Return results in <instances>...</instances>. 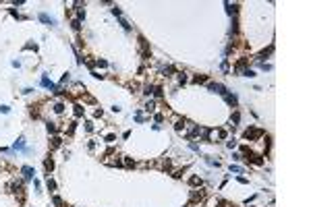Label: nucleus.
Wrapping results in <instances>:
<instances>
[{
    "mask_svg": "<svg viewBox=\"0 0 311 207\" xmlns=\"http://www.w3.org/2000/svg\"><path fill=\"white\" fill-rule=\"evenodd\" d=\"M261 135H263L261 128H247L243 137H245V139H257V137H261Z\"/></svg>",
    "mask_w": 311,
    "mask_h": 207,
    "instance_id": "f257e3e1",
    "label": "nucleus"
},
{
    "mask_svg": "<svg viewBox=\"0 0 311 207\" xmlns=\"http://www.w3.org/2000/svg\"><path fill=\"white\" fill-rule=\"evenodd\" d=\"M208 87H210L212 91H216V93H220V95H226V93H228V91H226V87H224V85H220V83H210Z\"/></svg>",
    "mask_w": 311,
    "mask_h": 207,
    "instance_id": "f03ea898",
    "label": "nucleus"
},
{
    "mask_svg": "<svg viewBox=\"0 0 311 207\" xmlns=\"http://www.w3.org/2000/svg\"><path fill=\"white\" fill-rule=\"evenodd\" d=\"M21 172H23V178H25V180H31V178H33V174H35L31 166H23V168H21Z\"/></svg>",
    "mask_w": 311,
    "mask_h": 207,
    "instance_id": "7ed1b4c3",
    "label": "nucleus"
},
{
    "mask_svg": "<svg viewBox=\"0 0 311 207\" xmlns=\"http://www.w3.org/2000/svg\"><path fill=\"white\" fill-rule=\"evenodd\" d=\"M40 21H42V23H48V25H52V27L56 25V19H52V17H48L46 13H40Z\"/></svg>",
    "mask_w": 311,
    "mask_h": 207,
    "instance_id": "20e7f679",
    "label": "nucleus"
},
{
    "mask_svg": "<svg viewBox=\"0 0 311 207\" xmlns=\"http://www.w3.org/2000/svg\"><path fill=\"white\" fill-rule=\"evenodd\" d=\"M42 85H44V87H48V89H52L54 93H56V89H58L56 85H54V83H52V81L48 79V77H42Z\"/></svg>",
    "mask_w": 311,
    "mask_h": 207,
    "instance_id": "39448f33",
    "label": "nucleus"
},
{
    "mask_svg": "<svg viewBox=\"0 0 311 207\" xmlns=\"http://www.w3.org/2000/svg\"><path fill=\"white\" fill-rule=\"evenodd\" d=\"M60 145H62V139H60L58 135H56V137H52V139H50V149H58Z\"/></svg>",
    "mask_w": 311,
    "mask_h": 207,
    "instance_id": "423d86ee",
    "label": "nucleus"
},
{
    "mask_svg": "<svg viewBox=\"0 0 311 207\" xmlns=\"http://www.w3.org/2000/svg\"><path fill=\"white\" fill-rule=\"evenodd\" d=\"M245 66H247V58H243V60H238V62H236V66H234V71L243 75V73H245Z\"/></svg>",
    "mask_w": 311,
    "mask_h": 207,
    "instance_id": "0eeeda50",
    "label": "nucleus"
},
{
    "mask_svg": "<svg viewBox=\"0 0 311 207\" xmlns=\"http://www.w3.org/2000/svg\"><path fill=\"white\" fill-rule=\"evenodd\" d=\"M13 149H25V139H23V137H19V139H17V143L13 145Z\"/></svg>",
    "mask_w": 311,
    "mask_h": 207,
    "instance_id": "6e6552de",
    "label": "nucleus"
},
{
    "mask_svg": "<svg viewBox=\"0 0 311 207\" xmlns=\"http://www.w3.org/2000/svg\"><path fill=\"white\" fill-rule=\"evenodd\" d=\"M272 50H274V46H270L268 50H263V52H259V56H257V60H263L265 56H270V54H272Z\"/></svg>",
    "mask_w": 311,
    "mask_h": 207,
    "instance_id": "1a4fd4ad",
    "label": "nucleus"
},
{
    "mask_svg": "<svg viewBox=\"0 0 311 207\" xmlns=\"http://www.w3.org/2000/svg\"><path fill=\"white\" fill-rule=\"evenodd\" d=\"M224 99H226V104H228V106H236V97H234V95H230V93H226V95H224Z\"/></svg>",
    "mask_w": 311,
    "mask_h": 207,
    "instance_id": "9d476101",
    "label": "nucleus"
},
{
    "mask_svg": "<svg viewBox=\"0 0 311 207\" xmlns=\"http://www.w3.org/2000/svg\"><path fill=\"white\" fill-rule=\"evenodd\" d=\"M199 133H201V128H199V126H193V131H191L189 135H187V137H189V139H195V137H197Z\"/></svg>",
    "mask_w": 311,
    "mask_h": 207,
    "instance_id": "9b49d317",
    "label": "nucleus"
},
{
    "mask_svg": "<svg viewBox=\"0 0 311 207\" xmlns=\"http://www.w3.org/2000/svg\"><path fill=\"white\" fill-rule=\"evenodd\" d=\"M174 128H176V131H183V128H185V118H179V120H176Z\"/></svg>",
    "mask_w": 311,
    "mask_h": 207,
    "instance_id": "f8f14e48",
    "label": "nucleus"
},
{
    "mask_svg": "<svg viewBox=\"0 0 311 207\" xmlns=\"http://www.w3.org/2000/svg\"><path fill=\"white\" fill-rule=\"evenodd\" d=\"M145 110H147V112H154V110H156V101H154V99H149V101L145 104Z\"/></svg>",
    "mask_w": 311,
    "mask_h": 207,
    "instance_id": "ddd939ff",
    "label": "nucleus"
},
{
    "mask_svg": "<svg viewBox=\"0 0 311 207\" xmlns=\"http://www.w3.org/2000/svg\"><path fill=\"white\" fill-rule=\"evenodd\" d=\"M172 71H174L172 66H166V68H162V75L164 77H172Z\"/></svg>",
    "mask_w": 311,
    "mask_h": 207,
    "instance_id": "4468645a",
    "label": "nucleus"
},
{
    "mask_svg": "<svg viewBox=\"0 0 311 207\" xmlns=\"http://www.w3.org/2000/svg\"><path fill=\"white\" fill-rule=\"evenodd\" d=\"M122 164H124L127 168H133V166H135V162H133L131 158H124V160H122Z\"/></svg>",
    "mask_w": 311,
    "mask_h": 207,
    "instance_id": "2eb2a0df",
    "label": "nucleus"
},
{
    "mask_svg": "<svg viewBox=\"0 0 311 207\" xmlns=\"http://www.w3.org/2000/svg\"><path fill=\"white\" fill-rule=\"evenodd\" d=\"M44 166H46V170L50 172V170H54V162H52V160H46V162H44Z\"/></svg>",
    "mask_w": 311,
    "mask_h": 207,
    "instance_id": "dca6fc26",
    "label": "nucleus"
},
{
    "mask_svg": "<svg viewBox=\"0 0 311 207\" xmlns=\"http://www.w3.org/2000/svg\"><path fill=\"white\" fill-rule=\"evenodd\" d=\"M71 25H73L75 31H79V27H81V21H79V19H73V21H71Z\"/></svg>",
    "mask_w": 311,
    "mask_h": 207,
    "instance_id": "f3484780",
    "label": "nucleus"
},
{
    "mask_svg": "<svg viewBox=\"0 0 311 207\" xmlns=\"http://www.w3.org/2000/svg\"><path fill=\"white\" fill-rule=\"evenodd\" d=\"M234 11H236V6H232L230 2H226V13H228V15H232Z\"/></svg>",
    "mask_w": 311,
    "mask_h": 207,
    "instance_id": "a211bd4d",
    "label": "nucleus"
},
{
    "mask_svg": "<svg viewBox=\"0 0 311 207\" xmlns=\"http://www.w3.org/2000/svg\"><path fill=\"white\" fill-rule=\"evenodd\" d=\"M62 110H64V104H54V112L56 114H60Z\"/></svg>",
    "mask_w": 311,
    "mask_h": 207,
    "instance_id": "6ab92c4d",
    "label": "nucleus"
},
{
    "mask_svg": "<svg viewBox=\"0 0 311 207\" xmlns=\"http://www.w3.org/2000/svg\"><path fill=\"white\" fill-rule=\"evenodd\" d=\"M46 128H48V133H56V124H54V122H48Z\"/></svg>",
    "mask_w": 311,
    "mask_h": 207,
    "instance_id": "aec40b11",
    "label": "nucleus"
},
{
    "mask_svg": "<svg viewBox=\"0 0 311 207\" xmlns=\"http://www.w3.org/2000/svg\"><path fill=\"white\" fill-rule=\"evenodd\" d=\"M203 197V193H197V191H193L191 193V201H195V199H201Z\"/></svg>",
    "mask_w": 311,
    "mask_h": 207,
    "instance_id": "412c9836",
    "label": "nucleus"
},
{
    "mask_svg": "<svg viewBox=\"0 0 311 207\" xmlns=\"http://www.w3.org/2000/svg\"><path fill=\"white\" fill-rule=\"evenodd\" d=\"M46 184H48L50 191H54V188H56V182H54V180H50V178H48V182H46Z\"/></svg>",
    "mask_w": 311,
    "mask_h": 207,
    "instance_id": "4be33fe9",
    "label": "nucleus"
},
{
    "mask_svg": "<svg viewBox=\"0 0 311 207\" xmlns=\"http://www.w3.org/2000/svg\"><path fill=\"white\" fill-rule=\"evenodd\" d=\"M81 114H83V108L77 104V106H75V116H81Z\"/></svg>",
    "mask_w": 311,
    "mask_h": 207,
    "instance_id": "5701e85b",
    "label": "nucleus"
},
{
    "mask_svg": "<svg viewBox=\"0 0 311 207\" xmlns=\"http://www.w3.org/2000/svg\"><path fill=\"white\" fill-rule=\"evenodd\" d=\"M238 118H241V114H238V112H234L232 118H230V122H234V124H236V122H238Z\"/></svg>",
    "mask_w": 311,
    "mask_h": 207,
    "instance_id": "b1692460",
    "label": "nucleus"
},
{
    "mask_svg": "<svg viewBox=\"0 0 311 207\" xmlns=\"http://www.w3.org/2000/svg\"><path fill=\"white\" fill-rule=\"evenodd\" d=\"M52 201H54V205H56V207H62V199H60V197H54Z\"/></svg>",
    "mask_w": 311,
    "mask_h": 207,
    "instance_id": "393cba45",
    "label": "nucleus"
},
{
    "mask_svg": "<svg viewBox=\"0 0 311 207\" xmlns=\"http://www.w3.org/2000/svg\"><path fill=\"white\" fill-rule=\"evenodd\" d=\"M191 184H201V178H197V176H191Z\"/></svg>",
    "mask_w": 311,
    "mask_h": 207,
    "instance_id": "a878e982",
    "label": "nucleus"
},
{
    "mask_svg": "<svg viewBox=\"0 0 311 207\" xmlns=\"http://www.w3.org/2000/svg\"><path fill=\"white\" fill-rule=\"evenodd\" d=\"M243 75H245V77H255V73L251 71V68H245V73H243Z\"/></svg>",
    "mask_w": 311,
    "mask_h": 207,
    "instance_id": "bb28decb",
    "label": "nucleus"
},
{
    "mask_svg": "<svg viewBox=\"0 0 311 207\" xmlns=\"http://www.w3.org/2000/svg\"><path fill=\"white\" fill-rule=\"evenodd\" d=\"M0 112H2V114H8V112H11V108H8V106H0Z\"/></svg>",
    "mask_w": 311,
    "mask_h": 207,
    "instance_id": "cd10ccee",
    "label": "nucleus"
},
{
    "mask_svg": "<svg viewBox=\"0 0 311 207\" xmlns=\"http://www.w3.org/2000/svg\"><path fill=\"white\" fill-rule=\"evenodd\" d=\"M193 81H195V83H206V77H195Z\"/></svg>",
    "mask_w": 311,
    "mask_h": 207,
    "instance_id": "c85d7f7f",
    "label": "nucleus"
},
{
    "mask_svg": "<svg viewBox=\"0 0 311 207\" xmlns=\"http://www.w3.org/2000/svg\"><path fill=\"white\" fill-rule=\"evenodd\" d=\"M230 172H243V168H238V166H230Z\"/></svg>",
    "mask_w": 311,
    "mask_h": 207,
    "instance_id": "c756f323",
    "label": "nucleus"
},
{
    "mask_svg": "<svg viewBox=\"0 0 311 207\" xmlns=\"http://www.w3.org/2000/svg\"><path fill=\"white\" fill-rule=\"evenodd\" d=\"M179 81H181V85H183V83L187 81V75H185V73H181V77H179Z\"/></svg>",
    "mask_w": 311,
    "mask_h": 207,
    "instance_id": "7c9ffc66",
    "label": "nucleus"
},
{
    "mask_svg": "<svg viewBox=\"0 0 311 207\" xmlns=\"http://www.w3.org/2000/svg\"><path fill=\"white\" fill-rule=\"evenodd\" d=\"M218 137L220 139H226V131H218Z\"/></svg>",
    "mask_w": 311,
    "mask_h": 207,
    "instance_id": "2f4dec72",
    "label": "nucleus"
},
{
    "mask_svg": "<svg viewBox=\"0 0 311 207\" xmlns=\"http://www.w3.org/2000/svg\"><path fill=\"white\" fill-rule=\"evenodd\" d=\"M187 207H191V205H187Z\"/></svg>",
    "mask_w": 311,
    "mask_h": 207,
    "instance_id": "473e14b6",
    "label": "nucleus"
}]
</instances>
